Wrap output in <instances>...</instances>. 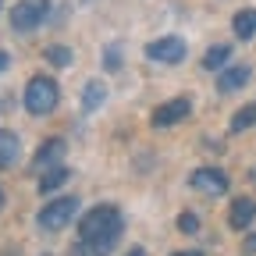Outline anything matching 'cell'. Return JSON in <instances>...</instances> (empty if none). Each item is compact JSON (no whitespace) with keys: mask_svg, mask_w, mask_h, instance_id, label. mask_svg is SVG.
Wrapping results in <instances>:
<instances>
[{"mask_svg":"<svg viewBox=\"0 0 256 256\" xmlns=\"http://www.w3.org/2000/svg\"><path fill=\"white\" fill-rule=\"evenodd\" d=\"M124 232V217L118 206L100 203L92 206L82 220H78V238L72 246V256H107L114 249V242Z\"/></svg>","mask_w":256,"mask_h":256,"instance_id":"6da1fadb","label":"cell"},{"mask_svg":"<svg viewBox=\"0 0 256 256\" xmlns=\"http://www.w3.org/2000/svg\"><path fill=\"white\" fill-rule=\"evenodd\" d=\"M57 82L54 78H46V75H32L28 78V86H25V107H28V114H36V118H43V114H50L54 107H57Z\"/></svg>","mask_w":256,"mask_h":256,"instance_id":"7a4b0ae2","label":"cell"},{"mask_svg":"<svg viewBox=\"0 0 256 256\" xmlns=\"http://www.w3.org/2000/svg\"><path fill=\"white\" fill-rule=\"evenodd\" d=\"M75 217H78V200H75V196H60V200H50V203L40 210V228L60 232L64 224H72Z\"/></svg>","mask_w":256,"mask_h":256,"instance_id":"3957f363","label":"cell"},{"mask_svg":"<svg viewBox=\"0 0 256 256\" xmlns=\"http://www.w3.org/2000/svg\"><path fill=\"white\" fill-rule=\"evenodd\" d=\"M46 14H50V0H18L11 8V25L18 32H32L46 22Z\"/></svg>","mask_w":256,"mask_h":256,"instance_id":"277c9868","label":"cell"},{"mask_svg":"<svg viewBox=\"0 0 256 256\" xmlns=\"http://www.w3.org/2000/svg\"><path fill=\"white\" fill-rule=\"evenodd\" d=\"M146 57H150V60H160V64H178V60H185V40H182V36L153 40V43L146 46Z\"/></svg>","mask_w":256,"mask_h":256,"instance_id":"5b68a950","label":"cell"},{"mask_svg":"<svg viewBox=\"0 0 256 256\" xmlns=\"http://www.w3.org/2000/svg\"><path fill=\"white\" fill-rule=\"evenodd\" d=\"M188 185L196 192H206V196H224L228 192V174L217 171V168H200V171H192Z\"/></svg>","mask_w":256,"mask_h":256,"instance_id":"8992f818","label":"cell"},{"mask_svg":"<svg viewBox=\"0 0 256 256\" xmlns=\"http://www.w3.org/2000/svg\"><path fill=\"white\" fill-rule=\"evenodd\" d=\"M188 110H192V104L178 96V100H168L164 107H156L150 121H153V128H168V124H178V121H185V118H188Z\"/></svg>","mask_w":256,"mask_h":256,"instance_id":"52a82bcc","label":"cell"},{"mask_svg":"<svg viewBox=\"0 0 256 256\" xmlns=\"http://www.w3.org/2000/svg\"><path fill=\"white\" fill-rule=\"evenodd\" d=\"M57 164H64V139H46L36 150V156H32V171H46Z\"/></svg>","mask_w":256,"mask_h":256,"instance_id":"ba28073f","label":"cell"},{"mask_svg":"<svg viewBox=\"0 0 256 256\" xmlns=\"http://www.w3.org/2000/svg\"><path fill=\"white\" fill-rule=\"evenodd\" d=\"M252 220H256V203H252L249 196H246V200H235L232 210H228V224H232L235 232H246Z\"/></svg>","mask_w":256,"mask_h":256,"instance_id":"9c48e42d","label":"cell"},{"mask_svg":"<svg viewBox=\"0 0 256 256\" xmlns=\"http://www.w3.org/2000/svg\"><path fill=\"white\" fill-rule=\"evenodd\" d=\"M246 82H249V68H246V64H235V68H224V72H220L217 89H220V92H238Z\"/></svg>","mask_w":256,"mask_h":256,"instance_id":"30bf717a","label":"cell"},{"mask_svg":"<svg viewBox=\"0 0 256 256\" xmlns=\"http://www.w3.org/2000/svg\"><path fill=\"white\" fill-rule=\"evenodd\" d=\"M18 150H22L18 136H14V132H8V128H0V171L11 168L14 160H18Z\"/></svg>","mask_w":256,"mask_h":256,"instance_id":"8fae6325","label":"cell"},{"mask_svg":"<svg viewBox=\"0 0 256 256\" xmlns=\"http://www.w3.org/2000/svg\"><path fill=\"white\" fill-rule=\"evenodd\" d=\"M232 25H235V36H238V40H252V36H256V11H252V8L238 11Z\"/></svg>","mask_w":256,"mask_h":256,"instance_id":"7c38bea8","label":"cell"},{"mask_svg":"<svg viewBox=\"0 0 256 256\" xmlns=\"http://www.w3.org/2000/svg\"><path fill=\"white\" fill-rule=\"evenodd\" d=\"M68 168H64V164H57V168H46L43 171V178H40V192H54V188H60L64 182H68Z\"/></svg>","mask_w":256,"mask_h":256,"instance_id":"4fadbf2b","label":"cell"},{"mask_svg":"<svg viewBox=\"0 0 256 256\" xmlns=\"http://www.w3.org/2000/svg\"><path fill=\"white\" fill-rule=\"evenodd\" d=\"M104 100H107V86H104V82H89V86L82 89V107H86V110H96Z\"/></svg>","mask_w":256,"mask_h":256,"instance_id":"5bb4252c","label":"cell"},{"mask_svg":"<svg viewBox=\"0 0 256 256\" xmlns=\"http://www.w3.org/2000/svg\"><path fill=\"white\" fill-rule=\"evenodd\" d=\"M228 57H232V46L217 43V46H210V50H206L203 68H206V72H217V68H224V64H228Z\"/></svg>","mask_w":256,"mask_h":256,"instance_id":"9a60e30c","label":"cell"},{"mask_svg":"<svg viewBox=\"0 0 256 256\" xmlns=\"http://www.w3.org/2000/svg\"><path fill=\"white\" fill-rule=\"evenodd\" d=\"M252 124H256V104L242 107V110L232 118V132H246V128H252Z\"/></svg>","mask_w":256,"mask_h":256,"instance_id":"2e32d148","label":"cell"},{"mask_svg":"<svg viewBox=\"0 0 256 256\" xmlns=\"http://www.w3.org/2000/svg\"><path fill=\"white\" fill-rule=\"evenodd\" d=\"M46 60L57 64V68H68V64H72V50L68 46H50L46 50Z\"/></svg>","mask_w":256,"mask_h":256,"instance_id":"e0dca14e","label":"cell"},{"mask_svg":"<svg viewBox=\"0 0 256 256\" xmlns=\"http://www.w3.org/2000/svg\"><path fill=\"white\" fill-rule=\"evenodd\" d=\"M200 228V220H196V214H182L178 217V232H185V235H192V232H196Z\"/></svg>","mask_w":256,"mask_h":256,"instance_id":"ac0fdd59","label":"cell"},{"mask_svg":"<svg viewBox=\"0 0 256 256\" xmlns=\"http://www.w3.org/2000/svg\"><path fill=\"white\" fill-rule=\"evenodd\" d=\"M104 64H107V68H118V64H121V57H118V50H110V54L104 57Z\"/></svg>","mask_w":256,"mask_h":256,"instance_id":"d6986e66","label":"cell"},{"mask_svg":"<svg viewBox=\"0 0 256 256\" xmlns=\"http://www.w3.org/2000/svg\"><path fill=\"white\" fill-rule=\"evenodd\" d=\"M242 252H256V232H252V235L242 242Z\"/></svg>","mask_w":256,"mask_h":256,"instance_id":"ffe728a7","label":"cell"},{"mask_svg":"<svg viewBox=\"0 0 256 256\" xmlns=\"http://www.w3.org/2000/svg\"><path fill=\"white\" fill-rule=\"evenodd\" d=\"M171 256H203V252H196V249H185V252H171Z\"/></svg>","mask_w":256,"mask_h":256,"instance_id":"44dd1931","label":"cell"},{"mask_svg":"<svg viewBox=\"0 0 256 256\" xmlns=\"http://www.w3.org/2000/svg\"><path fill=\"white\" fill-rule=\"evenodd\" d=\"M4 68H8V54H4V50H0V72H4Z\"/></svg>","mask_w":256,"mask_h":256,"instance_id":"7402d4cb","label":"cell"},{"mask_svg":"<svg viewBox=\"0 0 256 256\" xmlns=\"http://www.w3.org/2000/svg\"><path fill=\"white\" fill-rule=\"evenodd\" d=\"M128 256H146V252H142V249H132V252H128Z\"/></svg>","mask_w":256,"mask_h":256,"instance_id":"603a6c76","label":"cell"},{"mask_svg":"<svg viewBox=\"0 0 256 256\" xmlns=\"http://www.w3.org/2000/svg\"><path fill=\"white\" fill-rule=\"evenodd\" d=\"M0 206H4V192H0Z\"/></svg>","mask_w":256,"mask_h":256,"instance_id":"cb8c5ba5","label":"cell"}]
</instances>
